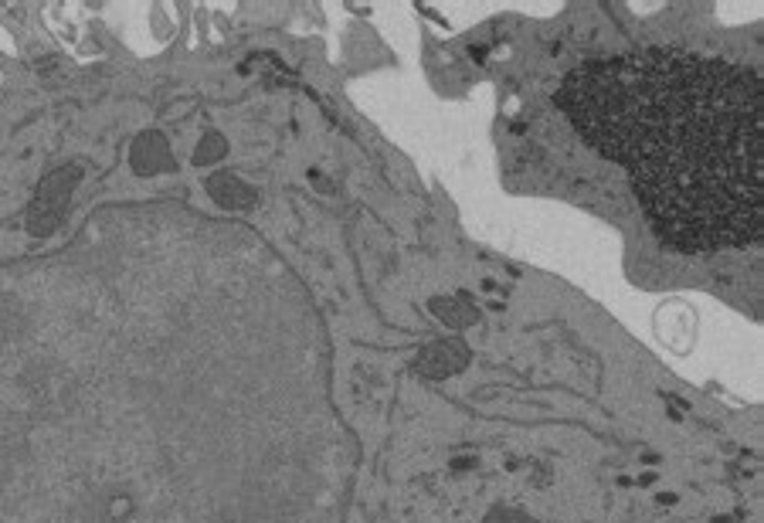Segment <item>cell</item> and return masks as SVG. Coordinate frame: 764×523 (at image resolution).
<instances>
[{"instance_id":"3","label":"cell","mask_w":764,"mask_h":523,"mask_svg":"<svg viewBox=\"0 0 764 523\" xmlns=\"http://www.w3.org/2000/svg\"><path fill=\"white\" fill-rule=\"evenodd\" d=\"M466 360H469L466 344H459V340H442V344H432L422 350V357H418V371L428 377H449V374L462 371Z\"/></svg>"},{"instance_id":"5","label":"cell","mask_w":764,"mask_h":523,"mask_svg":"<svg viewBox=\"0 0 764 523\" xmlns=\"http://www.w3.org/2000/svg\"><path fill=\"white\" fill-rule=\"evenodd\" d=\"M208 194L228 211H242L248 204H255V187H248L245 180L235 177L231 170H218L214 177H208Z\"/></svg>"},{"instance_id":"4","label":"cell","mask_w":764,"mask_h":523,"mask_svg":"<svg viewBox=\"0 0 764 523\" xmlns=\"http://www.w3.org/2000/svg\"><path fill=\"white\" fill-rule=\"evenodd\" d=\"M133 170L143 177L160 174V170H174V153H170L167 140L160 133L150 130L133 143Z\"/></svg>"},{"instance_id":"6","label":"cell","mask_w":764,"mask_h":523,"mask_svg":"<svg viewBox=\"0 0 764 523\" xmlns=\"http://www.w3.org/2000/svg\"><path fill=\"white\" fill-rule=\"evenodd\" d=\"M228 153V143H225V136L221 133H208L201 140V147H197V153H194V164L197 167H208V164H218L221 157Z\"/></svg>"},{"instance_id":"8","label":"cell","mask_w":764,"mask_h":523,"mask_svg":"<svg viewBox=\"0 0 764 523\" xmlns=\"http://www.w3.org/2000/svg\"><path fill=\"white\" fill-rule=\"evenodd\" d=\"M486 523H530L527 517H520V513H493V517H489Z\"/></svg>"},{"instance_id":"7","label":"cell","mask_w":764,"mask_h":523,"mask_svg":"<svg viewBox=\"0 0 764 523\" xmlns=\"http://www.w3.org/2000/svg\"><path fill=\"white\" fill-rule=\"evenodd\" d=\"M432 313L442 316V320L449 323V327H466V323L476 320V310L462 313L456 299H435V303H432Z\"/></svg>"},{"instance_id":"1","label":"cell","mask_w":764,"mask_h":523,"mask_svg":"<svg viewBox=\"0 0 764 523\" xmlns=\"http://www.w3.org/2000/svg\"><path fill=\"white\" fill-rule=\"evenodd\" d=\"M557 102L591 147L629 170L673 248L761 242L764 85L754 68L646 48L574 68Z\"/></svg>"},{"instance_id":"2","label":"cell","mask_w":764,"mask_h":523,"mask_svg":"<svg viewBox=\"0 0 764 523\" xmlns=\"http://www.w3.org/2000/svg\"><path fill=\"white\" fill-rule=\"evenodd\" d=\"M79 177H82L79 167H65V170H55V174H48L41 180L38 197L31 201V211H28L31 235L45 238L58 228V221H62V214H65V204H68V194H72V187L79 184Z\"/></svg>"}]
</instances>
